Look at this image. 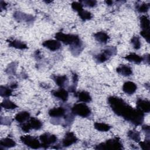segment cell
Masks as SVG:
<instances>
[{
  "label": "cell",
  "mask_w": 150,
  "mask_h": 150,
  "mask_svg": "<svg viewBox=\"0 0 150 150\" xmlns=\"http://www.w3.org/2000/svg\"><path fill=\"white\" fill-rule=\"evenodd\" d=\"M108 102L112 111L118 115L122 117L135 125L142 124L144 121V112L138 109H134L121 98L117 97H110Z\"/></svg>",
  "instance_id": "cell-1"
},
{
  "label": "cell",
  "mask_w": 150,
  "mask_h": 150,
  "mask_svg": "<svg viewBox=\"0 0 150 150\" xmlns=\"http://www.w3.org/2000/svg\"><path fill=\"white\" fill-rule=\"evenodd\" d=\"M55 38L58 41L70 45V50L74 56L79 55L83 49V43L77 35L58 32L55 35Z\"/></svg>",
  "instance_id": "cell-2"
},
{
  "label": "cell",
  "mask_w": 150,
  "mask_h": 150,
  "mask_svg": "<svg viewBox=\"0 0 150 150\" xmlns=\"http://www.w3.org/2000/svg\"><path fill=\"white\" fill-rule=\"evenodd\" d=\"M96 149H122V144L119 138H115L107 140L106 142L101 143L95 148Z\"/></svg>",
  "instance_id": "cell-3"
},
{
  "label": "cell",
  "mask_w": 150,
  "mask_h": 150,
  "mask_svg": "<svg viewBox=\"0 0 150 150\" xmlns=\"http://www.w3.org/2000/svg\"><path fill=\"white\" fill-rule=\"evenodd\" d=\"M73 114L83 117H87L91 114V110L84 103H78L74 105L71 108Z\"/></svg>",
  "instance_id": "cell-4"
},
{
  "label": "cell",
  "mask_w": 150,
  "mask_h": 150,
  "mask_svg": "<svg viewBox=\"0 0 150 150\" xmlns=\"http://www.w3.org/2000/svg\"><path fill=\"white\" fill-rule=\"evenodd\" d=\"M20 139L25 145L33 149H38L42 146L38 139L31 135H23Z\"/></svg>",
  "instance_id": "cell-5"
},
{
  "label": "cell",
  "mask_w": 150,
  "mask_h": 150,
  "mask_svg": "<svg viewBox=\"0 0 150 150\" xmlns=\"http://www.w3.org/2000/svg\"><path fill=\"white\" fill-rule=\"evenodd\" d=\"M40 140L42 142V146H44L45 148L47 146L54 143L57 140V137L54 135H51L49 133H45L40 136Z\"/></svg>",
  "instance_id": "cell-6"
},
{
  "label": "cell",
  "mask_w": 150,
  "mask_h": 150,
  "mask_svg": "<svg viewBox=\"0 0 150 150\" xmlns=\"http://www.w3.org/2000/svg\"><path fill=\"white\" fill-rule=\"evenodd\" d=\"M42 45L52 50V51H55L58 49H59L61 47V43L59 41L57 40H47L42 43Z\"/></svg>",
  "instance_id": "cell-7"
},
{
  "label": "cell",
  "mask_w": 150,
  "mask_h": 150,
  "mask_svg": "<svg viewBox=\"0 0 150 150\" xmlns=\"http://www.w3.org/2000/svg\"><path fill=\"white\" fill-rule=\"evenodd\" d=\"M77 141V138L73 132H69L65 135L62 141V144L63 146H69L76 142Z\"/></svg>",
  "instance_id": "cell-8"
},
{
  "label": "cell",
  "mask_w": 150,
  "mask_h": 150,
  "mask_svg": "<svg viewBox=\"0 0 150 150\" xmlns=\"http://www.w3.org/2000/svg\"><path fill=\"white\" fill-rule=\"evenodd\" d=\"M137 109L141 110L143 112H149L150 111V103L148 100L139 98L137 101Z\"/></svg>",
  "instance_id": "cell-9"
},
{
  "label": "cell",
  "mask_w": 150,
  "mask_h": 150,
  "mask_svg": "<svg viewBox=\"0 0 150 150\" xmlns=\"http://www.w3.org/2000/svg\"><path fill=\"white\" fill-rule=\"evenodd\" d=\"M13 17L18 21L31 22L33 20L34 17L32 15H28L21 12H15L13 13Z\"/></svg>",
  "instance_id": "cell-10"
},
{
  "label": "cell",
  "mask_w": 150,
  "mask_h": 150,
  "mask_svg": "<svg viewBox=\"0 0 150 150\" xmlns=\"http://www.w3.org/2000/svg\"><path fill=\"white\" fill-rule=\"evenodd\" d=\"M66 110L63 107H60L50 109L49 111V115L53 118H59L64 116Z\"/></svg>",
  "instance_id": "cell-11"
},
{
  "label": "cell",
  "mask_w": 150,
  "mask_h": 150,
  "mask_svg": "<svg viewBox=\"0 0 150 150\" xmlns=\"http://www.w3.org/2000/svg\"><path fill=\"white\" fill-rule=\"evenodd\" d=\"M137 88V85L132 81H127L122 86L123 91L128 94H132L135 93Z\"/></svg>",
  "instance_id": "cell-12"
},
{
  "label": "cell",
  "mask_w": 150,
  "mask_h": 150,
  "mask_svg": "<svg viewBox=\"0 0 150 150\" xmlns=\"http://www.w3.org/2000/svg\"><path fill=\"white\" fill-rule=\"evenodd\" d=\"M52 94L54 97L59 98V99L62 100L63 101H66L69 96L68 92L66 90L62 88L59 89L58 90L53 91L52 92Z\"/></svg>",
  "instance_id": "cell-13"
},
{
  "label": "cell",
  "mask_w": 150,
  "mask_h": 150,
  "mask_svg": "<svg viewBox=\"0 0 150 150\" xmlns=\"http://www.w3.org/2000/svg\"><path fill=\"white\" fill-rule=\"evenodd\" d=\"M117 71L124 76H129L132 74V69L125 65H122L117 68Z\"/></svg>",
  "instance_id": "cell-14"
},
{
  "label": "cell",
  "mask_w": 150,
  "mask_h": 150,
  "mask_svg": "<svg viewBox=\"0 0 150 150\" xmlns=\"http://www.w3.org/2000/svg\"><path fill=\"white\" fill-rule=\"evenodd\" d=\"M76 96L78 97L80 101L83 103H89L91 100V97L90 94L85 91H82L77 93Z\"/></svg>",
  "instance_id": "cell-15"
},
{
  "label": "cell",
  "mask_w": 150,
  "mask_h": 150,
  "mask_svg": "<svg viewBox=\"0 0 150 150\" xmlns=\"http://www.w3.org/2000/svg\"><path fill=\"white\" fill-rule=\"evenodd\" d=\"M96 40L101 43H106L109 39L108 35L104 32H99L94 35Z\"/></svg>",
  "instance_id": "cell-16"
},
{
  "label": "cell",
  "mask_w": 150,
  "mask_h": 150,
  "mask_svg": "<svg viewBox=\"0 0 150 150\" xmlns=\"http://www.w3.org/2000/svg\"><path fill=\"white\" fill-rule=\"evenodd\" d=\"M28 124L30 129H34L36 130L39 129L42 127V123L41 121L34 117H32L29 122H28Z\"/></svg>",
  "instance_id": "cell-17"
},
{
  "label": "cell",
  "mask_w": 150,
  "mask_h": 150,
  "mask_svg": "<svg viewBox=\"0 0 150 150\" xmlns=\"http://www.w3.org/2000/svg\"><path fill=\"white\" fill-rule=\"evenodd\" d=\"M30 117V114L27 111H21L19 113H18L15 117V120L19 122V123H23L25 121H26L28 119H29Z\"/></svg>",
  "instance_id": "cell-18"
},
{
  "label": "cell",
  "mask_w": 150,
  "mask_h": 150,
  "mask_svg": "<svg viewBox=\"0 0 150 150\" xmlns=\"http://www.w3.org/2000/svg\"><path fill=\"white\" fill-rule=\"evenodd\" d=\"M149 19L146 15H142L140 17V25L142 30L149 31Z\"/></svg>",
  "instance_id": "cell-19"
},
{
  "label": "cell",
  "mask_w": 150,
  "mask_h": 150,
  "mask_svg": "<svg viewBox=\"0 0 150 150\" xmlns=\"http://www.w3.org/2000/svg\"><path fill=\"white\" fill-rule=\"evenodd\" d=\"M125 59L128 60L129 62H133L135 63H140L142 61L144 60V57L139 56V55L135 53H131L125 57Z\"/></svg>",
  "instance_id": "cell-20"
},
{
  "label": "cell",
  "mask_w": 150,
  "mask_h": 150,
  "mask_svg": "<svg viewBox=\"0 0 150 150\" xmlns=\"http://www.w3.org/2000/svg\"><path fill=\"white\" fill-rule=\"evenodd\" d=\"M53 79L56 83L61 87H63L68 83L66 76H53Z\"/></svg>",
  "instance_id": "cell-21"
},
{
  "label": "cell",
  "mask_w": 150,
  "mask_h": 150,
  "mask_svg": "<svg viewBox=\"0 0 150 150\" xmlns=\"http://www.w3.org/2000/svg\"><path fill=\"white\" fill-rule=\"evenodd\" d=\"M9 44V46L16 49H25L28 48L26 45L24 43L22 42H21L19 40H8Z\"/></svg>",
  "instance_id": "cell-22"
},
{
  "label": "cell",
  "mask_w": 150,
  "mask_h": 150,
  "mask_svg": "<svg viewBox=\"0 0 150 150\" xmlns=\"http://www.w3.org/2000/svg\"><path fill=\"white\" fill-rule=\"evenodd\" d=\"M0 145L4 148H12L16 145V142L11 138H6L1 140Z\"/></svg>",
  "instance_id": "cell-23"
},
{
  "label": "cell",
  "mask_w": 150,
  "mask_h": 150,
  "mask_svg": "<svg viewBox=\"0 0 150 150\" xmlns=\"http://www.w3.org/2000/svg\"><path fill=\"white\" fill-rule=\"evenodd\" d=\"M94 128L98 131L106 132L110 129L111 127L109 125L105 123L96 122L94 123Z\"/></svg>",
  "instance_id": "cell-24"
},
{
  "label": "cell",
  "mask_w": 150,
  "mask_h": 150,
  "mask_svg": "<svg viewBox=\"0 0 150 150\" xmlns=\"http://www.w3.org/2000/svg\"><path fill=\"white\" fill-rule=\"evenodd\" d=\"M1 107L5 109H15L17 107V105L8 99L4 100L1 104Z\"/></svg>",
  "instance_id": "cell-25"
},
{
  "label": "cell",
  "mask_w": 150,
  "mask_h": 150,
  "mask_svg": "<svg viewBox=\"0 0 150 150\" xmlns=\"http://www.w3.org/2000/svg\"><path fill=\"white\" fill-rule=\"evenodd\" d=\"M128 137L135 142H139L140 141L139 133L137 131H135V130L129 131L128 132Z\"/></svg>",
  "instance_id": "cell-26"
},
{
  "label": "cell",
  "mask_w": 150,
  "mask_h": 150,
  "mask_svg": "<svg viewBox=\"0 0 150 150\" xmlns=\"http://www.w3.org/2000/svg\"><path fill=\"white\" fill-rule=\"evenodd\" d=\"M0 94L2 97H7L11 95L12 90L8 87L1 86L0 87Z\"/></svg>",
  "instance_id": "cell-27"
},
{
  "label": "cell",
  "mask_w": 150,
  "mask_h": 150,
  "mask_svg": "<svg viewBox=\"0 0 150 150\" xmlns=\"http://www.w3.org/2000/svg\"><path fill=\"white\" fill-rule=\"evenodd\" d=\"M96 60L99 63H103L105 62L107 60H108L110 57V56L104 52L103 51V53L96 56Z\"/></svg>",
  "instance_id": "cell-28"
},
{
  "label": "cell",
  "mask_w": 150,
  "mask_h": 150,
  "mask_svg": "<svg viewBox=\"0 0 150 150\" xmlns=\"http://www.w3.org/2000/svg\"><path fill=\"white\" fill-rule=\"evenodd\" d=\"M79 15L80 16L81 19L83 21L89 20L92 18V15L90 12L87 11H84V10L79 12Z\"/></svg>",
  "instance_id": "cell-29"
},
{
  "label": "cell",
  "mask_w": 150,
  "mask_h": 150,
  "mask_svg": "<svg viewBox=\"0 0 150 150\" xmlns=\"http://www.w3.org/2000/svg\"><path fill=\"white\" fill-rule=\"evenodd\" d=\"M149 8V5L148 4L143 3L141 5H138L137 6V10L140 13H145L146 12Z\"/></svg>",
  "instance_id": "cell-30"
},
{
  "label": "cell",
  "mask_w": 150,
  "mask_h": 150,
  "mask_svg": "<svg viewBox=\"0 0 150 150\" xmlns=\"http://www.w3.org/2000/svg\"><path fill=\"white\" fill-rule=\"evenodd\" d=\"M131 43L133 45V47L135 49H139L141 47V42L139 40V38L138 36H134L132 38L131 40Z\"/></svg>",
  "instance_id": "cell-31"
},
{
  "label": "cell",
  "mask_w": 150,
  "mask_h": 150,
  "mask_svg": "<svg viewBox=\"0 0 150 150\" xmlns=\"http://www.w3.org/2000/svg\"><path fill=\"white\" fill-rule=\"evenodd\" d=\"M71 8L76 11L80 12L83 10V5L80 2H73L71 4Z\"/></svg>",
  "instance_id": "cell-32"
},
{
  "label": "cell",
  "mask_w": 150,
  "mask_h": 150,
  "mask_svg": "<svg viewBox=\"0 0 150 150\" xmlns=\"http://www.w3.org/2000/svg\"><path fill=\"white\" fill-rule=\"evenodd\" d=\"M139 144L143 149L149 150L150 149V141L149 138L145 139V141H139Z\"/></svg>",
  "instance_id": "cell-33"
},
{
  "label": "cell",
  "mask_w": 150,
  "mask_h": 150,
  "mask_svg": "<svg viewBox=\"0 0 150 150\" xmlns=\"http://www.w3.org/2000/svg\"><path fill=\"white\" fill-rule=\"evenodd\" d=\"M80 2L82 5H85V6H89V7H93L94 6L97 2L96 1H92V0H87V1H80Z\"/></svg>",
  "instance_id": "cell-34"
},
{
  "label": "cell",
  "mask_w": 150,
  "mask_h": 150,
  "mask_svg": "<svg viewBox=\"0 0 150 150\" xmlns=\"http://www.w3.org/2000/svg\"><path fill=\"white\" fill-rule=\"evenodd\" d=\"M141 35L144 37L147 42L149 43V31H146V30H141L140 32Z\"/></svg>",
  "instance_id": "cell-35"
},
{
  "label": "cell",
  "mask_w": 150,
  "mask_h": 150,
  "mask_svg": "<svg viewBox=\"0 0 150 150\" xmlns=\"http://www.w3.org/2000/svg\"><path fill=\"white\" fill-rule=\"evenodd\" d=\"M12 121V120L11 118L9 117H4V118L2 117H1V122L2 124H4V125H9L11 124Z\"/></svg>",
  "instance_id": "cell-36"
},
{
  "label": "cell",
  "mask_w": 150,
  "mask_h": 150,
  "mask_svg": "<svg viewBox=\"0 0 150 150\" xmlns=\"http://www.w3.org/2000/svg\"><path fill=\"white\" fill-rule=\"evenodd\" d=\"M142 128L145 132V133L146 134L147 137H149V127L148 125H143Z\"/></svg>",
  "instance_id": "cell-37"
},
{
  "label": "cell",
  "mask_w": 150,
  "mask_h": 150,
  "mask_svg": "<svg viewBox=\"0 0 150 150\" xmlns=\"http://www.w3.org/2000/svg\"><path fill=\"white\" fill-rule=\"evenodd\" d=\"M6 6V4L5 2L1 1V9H5V7Z\"/></svg>",
  "instance_id": "cell-38"
},
{
  "label": "cell",
  "mask_w": 150,
  "mask_h": 150,
  "mask_svg": "<svg viewBox=\"0 0 150 150\" xmlns=\"http://www.w3.org/2000/svg\"><path fill=\"white\" fill-rule=\"evenodd\" d=\"M105 2L108 5H111L112 4V1H105Z\"/></svg>",
  "instance_id": "cell-39"
}]
</instances>
